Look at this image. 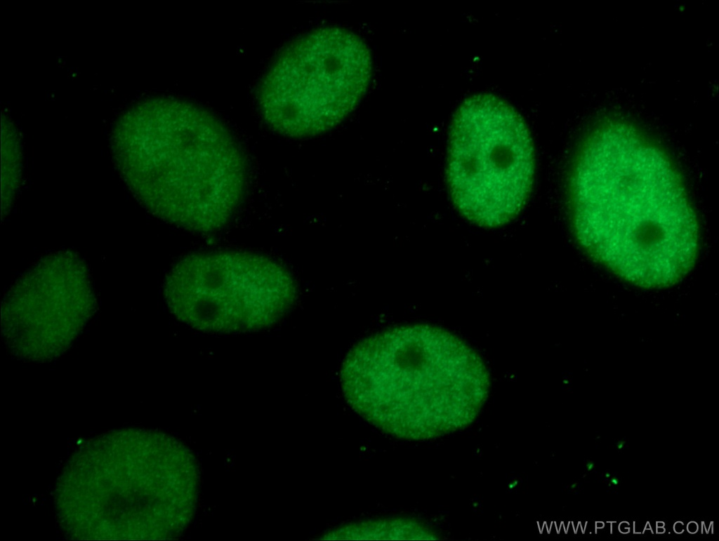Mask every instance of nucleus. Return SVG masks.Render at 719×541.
Returning <instances> with one entry per match:
<instances>
[{"instance_id": "12", "label": "nucleus", "mask_w": 719, "mask_h": 541, "mask_svg": "<svg viewBox=\"0 0 719 541\" xmlns=\"http://www.w3.org/2000/svg\"><path fill=\"white\" fill-rule=\"evenodd\" d=\"M699 529V525H698L697 522L692 521H689L686 524V530L689 533H690V534H695V533H697L698 532Z\"/></svg>"}, {"instance_id": "14", "label": "nucleus", "mask_w": 719, "mask_h": 541, "mask_svg": "<svg viewBox=\"0 0 719 541\" xmlns=\"http://www.w3.org/2000/svg\"><path fill=\"white\" fill-rule=\"evenodd\" d=\"M584 467L586 470L590 472L594 467V463L591 459H587L584 462Z\"/></svg>"}, {"instance_id": "2", "label": "nucleus", "mask_w": 719, "mask_h": 541, "mask_svg": "<svg viewBox=\"0 0 719 541\" xmlns=\"http://www.w3.org/2000/svg\"><path fill=\"white\" fill-rule=\"evenodd\" d=\"M116 167L137 201L186 230L224 227L243 200L247 166L228 130L186 101L159 98L133 107L112 135Z\"/></svg>"}, {"instance_id": "4", "label": "nucleus", "mask_w": 719, "mask_h": 541, "mask_svg": "<svg viewBox=\"0 0 719 541\" xmlns=\"http://www.w3.org/2000/svg\"><path fill=\"white\" fill-rule=\"evenodd\" d=\"M371 73L369 49L359 36L339 27L312 29L278 54L260 84V107L279 133L321 135L354 111Z\"/></svg>"}, {"instance_id": "10", "label": "nucleus", "mask_w": 719, "mask_h": 541, "mask_svg": "<svg viewBox=\"0 0 719 541\" xmlns=\"http://www.w3.org/2000/svg\"><path fill=\"white\" fill-rule=\"evenodd\" d=\"M618 530L623 534H628L632 529L631 523L628 521H621L618 523Z\"/></svg>"}, {"instance_id": "13", "label": "nucleus", "mask_w": 719, "mask_h": 541, "mask_svg": "<svg viewBox=\"0 0 719 541\" xmlns=\"http://www.w3.org/2000/svg\"><path fill=\"white\" fill-rule=\"evenodd\" d=\"M655 529L657 530V533H658V534H662V533H665V531H666V526H665L664 522H663V521H657L656 523V525H655Z\"/></svg>"}, {"instance_id": "11", "label": "nucleus", "mask_w": 719, "mask_h": 541, "mask_svg": "<svg viewBox=\"0 0 719 541\" xmlns=\"http://www.w3.org/2000/svg\"><path fill=\"white\" fill-rule=\"evenodd\" d=\"M673 531L677 534H681L686 530V524L680 521H676L673 526Z\"/></svg>"}, {"instance_id": "7", "label": "nucleus", "mask_w": 719, "mask_h": 541, "mask_svg": "<svg viewBox=\"0 0 719 541\" xmlns=\"http://www.w3.org/2000/svg\"><path fill=\"white\" fill-rule=\"evenodd\" d=\"M96 299L84 261L58 251L40 260L6 293L2 337L11 355L44 362L62 355L93 314Z\"/></svg>"}, {"instance_id": "9", "label": "nucleus", "mask_w": 719, "mask_h": 541, "mask_svg": "<svg viewBox=\"0 0 719 541\" xmlns=\"http://www.w3.org/2000/svg\"><path fill=\"white\" fill-rule=\"evenodd\" d=\"M12 131H5L2 143V214L10 209L21 178L19 145Z\"/></svg>"}, {"instance_id": "5", "label": "nucleus", "mask_w": 719, "mask_h": 541, "mask_svg": "<svg viewBox=\"0 0 719 541\" xmlns=\"http://www.w3.org/2000/svg\"><path fill=\"white\" fill-rule=\"evenodd\" d=\"M534 161L529 130L506 101L478 93L461 104L450 129L447 180L465 218L484 227L513 219L529 193Z\"/></svg>"}, {"instance_id": "8", "label": "nucleus", "mask_w": 719, "mask_h": 541, "mask_svg": "<svg viewBox=\"0 0 719 541\" xmlns=\"http://www.w3.org/2000/svg\"><path fill=\"white\" fill-rule=\"evenodd\" d=\"M416 526L407 520H387L360 523L334 530L327 534L325 539H412L416 533Z\"/></svg>"}, {"instance_id": "1", "label": "nucleus", "mask_w": 719, "mask_h": 541, "mask_svg": "<svg viewBox=\"0 0 719 541\" xmlns=\"http://www.w3.org/2000/svg\"><path fill=\"white\" fill-rule=\"evenodd\" d=\"M573 201L580 242L624 279L666 287L692 266L697 227L679 180L629 130L609 128L590 141L576 168Z\"/></svg>"}, {"instance_id": "6", "label": "nucleus", "mask_w": 719, "mask_h": 541, "mask_svg": "<svg viewBox=\"0 0 719 541\" xmlns=\"http://www.w3.org/2000/svg\"><path fill=\"white\" fill-rule=\"evenodd\" d=\"M296 282L280 263L245 251L196 253L168 273L164 295L181 322L203 332L236 334L277 324L292 307Z\"/></svg>"}, {"instance_id": "3", "label": "nucleus", "mask_w": 719, "mask_h": 541, "mask_svg": "<svg viewBox=\"0 0 719 541\" xmlns=\"http://www.w3.org/2000/svg\"><path fill=\"white\" fill-rule=\"evenodd\" d=\"M350 406L402 439L431 434L449 413L474 410L489 375L480 356L451 332L428 324L393 327L357 343L340 373Z\"/></svg>"}]
</instances>
